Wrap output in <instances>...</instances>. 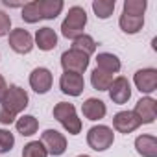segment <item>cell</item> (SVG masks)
I'll return each instance as SVG.
<instances>
[{"label": "cell", "instance_id": "cell-4", "mask_svg": "<svg viewBox=\"0 0 157 157\" xmlns=\"http://www.w3.org/2000/svg\"><path fill=\"white\" fill-rule=\"evenodd\" d=\"M61 67L65 72H74V74H83L89 68V56L80 52V50H67L61 56Z\"/></svg>", "mask_w": 157, "mask_h": 157}, {"label": "cell", "instance_id": "cell-22", "mask_svg": "<svg viewBox=\"0 0 157 157\" xmlns=\"http://www.w3.org/2000/svg\"><path fill=\"white\" fill-rule=\"evenodd\" d=\"M72 48H74V50H80V52H83V54H87V56H91V54L96 52V41H94L91 35L83 33V35L78 37V39H74Z\"/></svg>", "mask_w": 157, "mask_h": 157}, {"label": "cell", "instance_id": "cell-30", "mask_svg": "<svg viewBox=\"0 0 157 157\" xmlns=\"http://www.w3.org/2000/svg\"><path fill=\"white\" fill-rule=\"evenodd\" d=\"M78 157H91V155H78Z\"/></svg>", "mask_w": 157, "mask_h": 157}, {"label": "cell", "instance_id": "cell-19", "mask_svg": "<svg viewBox=\"0 0 157 157\" xmlns=\"http://www.w3.org/2000/svg\"><path fill=\"white\" fill-rule=\"evenodd\" d=\"M118 26L124 33H137L144 26V17H129V15L122 13L118 19Z\"/></svg>", "mask_w": 157, "mask_h": 157}, {"label": "cell", "instance_id": "cell-5", "mask_svg": "<svg viewBox=\"0 0 157 157\" xmlns=\"http://www.w3.org/2000/svg\"><path fill=\"white\" fill-rule=\"evenodd\" d=\"M113 140H115V133L107 126H94L87 133V144L94 151H104V150L111 148Z\"/></svg>", "mask_w": 157, "mask_h": 157}, {"label": "cell", "instance_id": "cell-15", "mask_svg": "<svg viewBox=\"0 0 157 157\" xmlns=\"http://www.w3.org/2000/svg\"><path fill=\"white\" fill-rule=\"evenodd\" d=\"M82 111H83V117H85L87 120H100V118H104L105 113H107L105 104H104L102 100H98V98H89V100H85L83 105H82Z\"/></svg>", "mask_w": 157, "mask_h": 157}, {"label": "cell", "instance_id": "cell-2", "mask_svg": "<svg viewBox=\"0 0 157 157\" xmlns=\"http://www.w3.org/2000/svg\"><path fill=\"white\" fill-rule=\"evenodd\" d=\"M54 118L61 122V126L70 133V135H78L82 131V120L76 115V107L68 102H59L54 107Z\"/></svg>", "mask_w": 157, "mask_h": 157}, {"label": "cell", "instance_id": "cell-17", "mask_svg": "<svg viewBox=\"0 0 157 157\" xmlns=\"http://www.w3.org/2000/svg\"><path fill=\"white\" fill-rule=\"evenodd\" d=\"M35 43H37V46H39L41 50L48 52V50H54V48L57 46V35H56V32H54L52 28L44 26V28L37 30V33H35Z\"/></svg>", "mask_w": 157, "mask_h": 157}, {"label": "cell", "instance_id": "cell-23", "mask_svg": "<svg viewBox=\"0 0 157 157\" xmlns=\"http://www.w3.org/2000/svg\"><path fill=\"white\" fill-rule=\"evenodd\" d=\"M93 10L98 19H109L115 11V0H94Z\"/></svg>", "mask_w": 157, "mask_h": 157}, {"label": "cell", "instance_id": "cell-24", "mask_svg": "<svg viewBox=\"0 0 157 157\" xmlns=\"http://www.w3.org/2000/svg\"><path fill=\"white\" fill-rule=\"evenodd\" d=\"M146 6H148L146 0H126L122 13L124 15H129V17H142Z\"/></svg>", "mask_w": 157, "mask_h": 157}, {"label": "cell", "instance_id": "cell-28", "mask_svg": "<svg viewBox=\"0 0 157 157\" xmlns=\"http://www.w3.org/2000/svg\"><path fill=\"white\" fill-rule=\"evenodd\" d=\"M13 122H15V115L10 113V111H6L2 105H0V124L10 126V124H13Z\"/></svg>", "mask_w": 157, "mask_h": 157}, {"label": "cell", "instance_id": "cell-10", "mask_svg": "<svg viewBox=\"0 0 157 157\" xmlns=\"http://www.w3.org/2000/svg\"><path fill=\"white\" fill-rule=\"evenodd\" d=\"M135 117L139 118L140 124H151L157 117V102L150 96L146 98H140L137 104H135V109H133Z\"/></svg>", "mask_w": 157, "mask_h": 157}, {"label": "cell", "instance_id": "cell-29", "mask_svg": "<svg viewBox=\"0 0 157 157\" xmlns=\"http://www.w3.org/2000/svg\"><path fill=\"white\" fill-rule=\"evenodd\" d=\"M6 93H8V83H6V80H4V76L0 74V102L4 100Z\"/></svg>", "mask_w": 157, "mask_h": 157}, {"label": "cell", "instance_id": "cell-18", "mask_svg": "<svg viewBox=\"0 0 157 157\" xmlns=\"http://www.w3.org/2000/svg\"><path fill=\"white\" fill-rule=\"evenodd\" d=\"M96 68H100L104 72H109V74H115V72L120 70V59L115 54H109V52L98 54V57H96Z\"/></svg>", "mask_w": 157, "mask_h": 157}, {"label": "cell", "instance_id": "cell-8", "mask_svg": "<svg viewBox=\"0 0 157 157\" xmlns=\"http://www.w3.org/2000/svg\"><path fill=\"white\" fill-rule=\"evenodd\" d=\"M10 46L13 52L17 54H28L33 48V37L30 35V32H26L24 28H17L10 32Z\"/></svg>", "mask_w": 157, "mask_h": 157}, {"label": "cell", "instance_id": "cell-26", "mask_svg": "<svg viewBox=\"0 0 157 157\" xmlns=\"http://www.w3.org/2000/svg\"><path fill=\"white\" fill-rule=\"evenodd\" d=\"M15 144V137L13 133H10L8 129H0V153H6L13 148Z\"/></svg>", "mask_w": 157, "mask_h": 157}, {"label": "cell", "instance_id": "cell-3", "mask_svg": "<svg viewBox=\"0 0 157 157\" xmlns=\"http://www.w3.org/2000/svg\"><path fill=\"white\" fill-rule=\"evenodd\" d=\"M0 104H2V107H4L6 111L13 113V115L17 117L21 111H24V109L28 107V93H26L24 89H21L19 85H10L6 96H4V100L0 102Z\"/></svg>", "mask_w": 157, "mask_h": 157}, {"label": "cell", "instance_id": "cell-21", "mask_svg": "<svg viewBox=\"0 0 157 157\" xmlns=\"http://www.w3.org/2000/svg\"><path fill=\"white\" fill-rule=\"evenodd\" d=\"M15 126H17V131H19L21 135H24V137H32V135L37 131L39 122H37L35 117H32V115H24V117H21V118L17 120Z\"/></svg>", "mask_w": 157, "mask_h": 157}, {"label": "cell", "instance_id": "cell-1", "mask_svg": "<svg viewBox=\"0 0 157 157\" xmlns=\"http://www.w3.org/2000/svg\"><path fill=\"white\" fill-rule=\"evenodd\" d=\"M87 24V13L83 8L74 6L68 10V15L65 17L63 24H61V33L67 39H78L80 35H83V28Z\"/></svg>", "mask_w": 157, "mask_h": 157}, {"label": "cell", "instance_id": "cell-27", "mask_svg": "<svg viewBox=\"0 0 157 157\" xmlns=\"http://www.w3.org/2000/svg\"><path fill=\"white\" fill-rule=\"evenodd\" d=\"M10 28H11V19L8 13L0 11V37H4L10 33Z\"/></svg>", "mask_w": 157, "mask_h": 157}, {"label": "cell", "instance_id": "cell-6", "mask_svg": "<svg viewBox=\"0 0 157 157\" xmlns=\"http://www.w3.org/2000/svg\"><path fill=\"white\" fill-rule=\"evenodd\" d=\"M41 142L50 155H63L67 151V139L56 129H46L41 137Z\"/></svg>", "mask_w": 157, "mask_h": 157}, {"label": "cell", "instance_id": "cell-14", "mask_svg": "<svg viewBox=\"0 0 157 157\" xmlns=\"http://www.w3.org/2000/svg\"><path fill=\"white\" fill-rule=\"evenodd\" d=\"M35 4H37V11H39L41 21L43 19L52 21L63 10V0H35Z\"/></svg>", "mask_w": 157, "mask_h": 157}, {"label": "cell", "instance_id": "cell-13", "mask_svg": "<svg viewBox=\"0 0 157 157\" xmlns=\"http://www.w3.org/2000/svg\"><path fill=\"white\" fill-rule=\"evenodd\" d=\"M113 126L120 133H131L140 126V122H139V118L135 117L133 111H120L113 117Z\"/></svg>", "mask_w": 157, "mask_h": 157}, {"label": "cell", "instance_id": "cell-20", "mask_svg": "<svg viewBox=\"0 0 157 157\" xmlns=\"http://www.w3.org/2000/svg\"><path fill=\"white\" fill-rule=\"evenodd\" d=\"M91 83L96 91H107L113 83V74L109 72H104L100 68H94L93 74H91Z\"/></svg>", "mask_w": 157, "mask_h": 157}, {"label": "cell", "instance_id": "cell-11", "mask_svg": "<svg viewBox=\"0 0 157 157\" xmlns=\"http://www.w3.org/2000/svg\"><path fill=\"white\" fill-rule=\"evenodd\" d=\"M52 82H54V78H52V72L44 67H39L35 68L32 74H30V85L32 89L37 93V94H44L50 91L52 87Z\"/></svg>", "mask_w": 157, "mask_h": 157}, {"label": "cell", "instance_id": "cell-9", "mask_svg": "<svg viewBox=\"0 0 157 157\" xmlns=\"http://www.w3.org/2000/svg\"><path fill=\"white\" fill-rule=\"evenodd\" d=\"M107 91H109V98L113 100V104H118V105L126 104L131 98V85L128 82V78H124V76L115 78Z\"/></svg>", "mask_w": 157, "mask_h": 157}, {"label": "cell", "instance_id": "cell-7", "mask_svg": "<svg viewBox=\"0 0 157 157\" xmlns=\"http://www.w3.org/2000/svg\"><path fill=\"white\" fill-rule=\"evenodd\" d=\"M59 89L61 93L68 94V96H80L85 89V82L82 74H74V72H65L61 74L59 80Z\"/></svg>", "mask_w": 157, "mask_h": 157}, {"label": "cell", "instance_id": "cell-12", "mask_svg": "<svg viewBox=\"0 0 157 157\" xmlns=\"http://www.w3.org/2000/svg\"><path fill=\"white\" fill-rule=\"evenodd\" d=\"M133 82L137 85V89L140 93H153L157 91V70L155 68H142V70H137L135 72V78Z\"/></svg>", "mask_w": 157, "mask_h": 157}, {"label": "cell", "instance_id": "cell-16", "mask_svg": "<svg viewBox=\"0 0 157 157\" xmlns=\"http://www.w3.org/2000/svg\"><path fill=\"white\" fill-rule=\"evenodd\" d=\"M135 150L142 157H157V139L153 135H139L135 139Z\"/></svg>", "mask_w": 157, "mask_h": 157}, {"label": "cell", "instance_id": "cell-25", "mask_svg": "<svg viewBox=\"0 0 157 157\" xmlns=\"http://www.w3.org/2000/svg\"><path fill=\"white\" fill-rule=\"evenodd\" d=\"M22 157H48V151H46V148L43 146L41 140H32L24 146Z\"/></svg>", "mask_w": 157, "mask_h": 157}]
</instances>
